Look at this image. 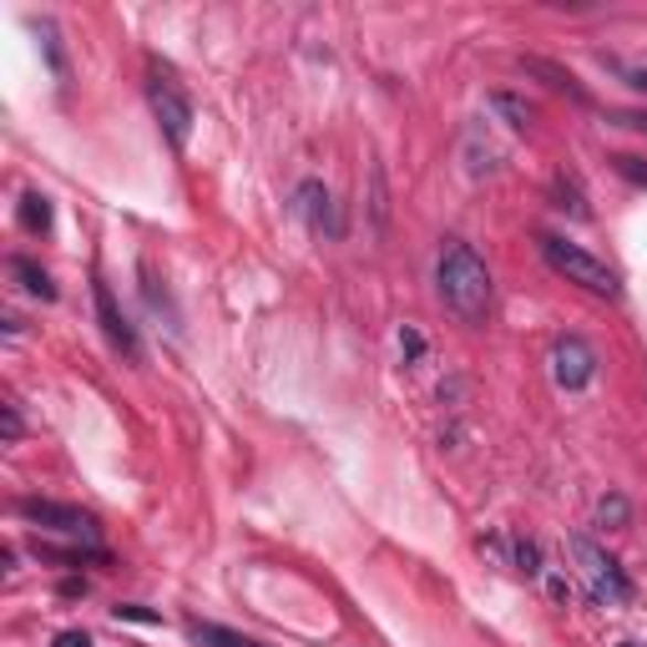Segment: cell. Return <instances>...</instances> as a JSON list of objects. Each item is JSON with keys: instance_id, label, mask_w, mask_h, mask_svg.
Here are the masks:
<instances>
[{"instance_id": "cell-1", "label": "cell", "mask_w": 647, "mask_h": 647, "mask_svg": "<svg viewBox=\"0 0 647 647\" xmlns=\"http://www.w3.org/2000/svg\"><path fill=\"white\" fill-rule=\"evenodd\" d=\"M435 284H441V304L466 329H486V319H491V268L470 243H445L441 264H435Z\"/></svg>"}, {"instance_id": "cell-2", "label": "cell", "mask_w": 647, "mask_h": 647, "mask_svg": "<svg viewBox=\"0 0 647 647\" xmlns=\"http://www.w3.org/2000/svg\"><path fill=\"white\" fill-rule=\"evenodd\" d=\"M537 248H541V258H547V268H552V274H562L566 284L587 288V294H597V299H617V294H623L617 268L602 264L597 253H587L582 243H566V238H556V233H541Z\"/></svg>"}, {"instance_id": "cell-3", "label": "cell", "mask_w": 647, "mask_h": 647, "mask_svg": "<svg viewBox=\"0 0 647 647\" xmlns=\"http://www.w3.org/2000/svg\"><path fill=\"white\" fill-rule=\"evenodd\" d=\"M572 556H576V566H582V582H587L592 602H602V607H623V602H633L627 572L617 566V556H607L592 537H572Z\"/></svg>"}, {"instance_id": "cell-4", "label": "cell", "mask_w": 647, "mask_h": 647, "mask_svg": "<svg viewBox=\"0 0 647 647\" xmlns=\"http://www.w3.org/2000/svg\"><path fill=\"white\" fill-rule=\"evenodd\" d=\"M147 102H152L157 127H162V132H168V142L182 152V147H188V137H192V102H188V92L178 86V76L157 72V66H152V76H147Z\"/></svg>"}, {"instance_id": "cell-5", "label": "cell", "mask_w": 647, "mask_h": 647, "mask_svg": "<svg viewBox=\"0 0 647 647\" xmlns=\"http://www.w3.org/2000/svg\"><path fill=\"white\" fill-rule=\"evenodd\" d=\"M15 516L31 521L41 531H56L66 541H96V516L82 511V506H66V501H46V496H25L15 501Z\"/></svg>"}, {"instance_id": "cell-6", "label": "cell", "mask_w": 647, "mask_h": 647, "mask_svg": "<svg viewBox=\"0 0 647 647\" xmlns=\"http://www.w3.org/2000/svg\"><path fill=\"white\" fill-rule=\"evenodd\" d=\"M552 370H556V384H562V390H587V384L597 380V349H592L587 339H576V335L556 339Z\"/></svg>"}, {"instance_id": "cell-7", "label": "cell", "mask_w": 647, "mask_h": 647, "mask_svg": "<svg viewBox=\"0 0 647 647\" xmlns=\"http://www.w3.org/2000/svg\"><path fill=\"white\" fill-rule=\"evenodd\" d=\"M92 304H96V324H102V335H107V344L117 349L121 360H142V344H137V329L127 324V314L117 309V299H112V288L96 278L92 284Z\"/></svg>"}, {"instance_id": "cell-8", "label": "cell", "mask_w": 647, "mask_h": 647, "mask_svg": "<svg viewBox=\"0 0 647 647\" xmlns=\"http://www.w3.org/2000/svg\"><path fill=\"white\" fill-rule=\"evenodd\" d=\"M294 203H299L304 223H309L314 233H324V238H339V233H344L335 198H329V188H324L319 178H304V182H299V192H294Z\"/></svg>"}, {"instance_id": "cell-9", "label": "cell", "mask_w": 647, "mask_h": 647, "mask_svg": "<svg viewBox=\"0 0 647 647\" xmlns=\"http://www.w3.org/2000/svg\"><path fill=\"white\" fill-rule=\"evenodd\" d=\"M521 72H527V76H541V82L552 86V92H566L572 102H592L587 86L576 82L566 66H556V61H547V56H521Z\"/></svg>"}, {"instance_id": "cell-10", "label": "cell", "mask_w": 647, "mask_h": 647, "mask_svg": "<svg viewBox=\"0 0 647 647\" xmlns=\"http://www.w3.org/2000/svg\"><path fill=\"white\" fill-rule=\"evenodd\" d=\"M188 637L198 647H264L258 637H243V633H233V627H223V623H198V617L188 623Z\"/></svg>"}, {"instance_id": "cell-11", "label": "cell", "mask_w": 647, "mask_h": 647, "mask_svg": "<svg viewBox=\"0 0 647 647\" xmlns=\"http://www.w3.org/2000/svg\"><path fill=\"white\" fill-rule=\"evenodd\" d=\"M11 274L21 278V288L31 294V299H46V304L56 299V284H51V274L36 264V258H25V253H21V258H11Z\"/></svg>"}, {"instance_id": "cell-12", "label": "cell", "mask_w": 647, "mask_h": 647, "mask_svg": "<svg viewBox=\"0 0 647 647\" xmlns=\"http://www.w3.org/2000/svg\"><path fill=\"white\" fill-rule=\"evenodd\" d=\"M15 218H21L25 233H46L51 229V203L41 198V192H25V198H21V213H15Z\"/></svg>"}, {"instance_id": "cell-13", "label": "cell", "mask_w": 647, "mask_h": 647, "mask_svg": "<svg viewBox=\"0 0 647 647\" xmlns=\"http://www.w3.org/2000/svg\"><path fill=\"white\" fill-rule=\"evenodd\" d=\"M496 112L511 121L516 132H527L531 117H537V112H531V102H521V96H511V92H496Z\"/></svg>"}, {"instance_id": "cell-14", "label": "cell", "mask_w": 647, "mask_h": 647, "mask_svg": "<svg viewBox=\"0 0 647 647\" xmlns=\"http://www.w3.org/2000/svg\"><path fill=\"white\" fill-rule=\"evenodd\" d=\"M556 208H572L576 218H587V203H582V192H576V182L572 178H556Z\"/></svg>"}, {"instance_id": "cell-15", "label": "cell", "mask_w": 647, "mask_h": 647, "mask_svg": "<svg viewBox=\"0 0 647 647\" xmlns=\"http://www.w3.org/2000/svg\"><path fill=\"white\" fill-rule=\"evenodd\" d=\"M516 572H527V576H541V572H547V566H541L537 541H516Z\"/></svg>"}, {"instance_id": "cell-16", "label": "cell", "mask_w": 647, "mask_h": 647, "mask_svg": "<svg viewBox=\"0 0 647 647\" xmlns=\"http://www.w3.org/2000/svg\"><path fill=\"white\" fill-rule=\"evenodd\" d=\"M112 617H117V623H142V627H157V623H162V612L137 607V602H127V607H112Z\"/></svg>"}, {"instance_id": "cell-17", "label": "cell", "mask_w": 647, "mask_h": 647, "mask_svg": "<svg viewBox=\"0 0 647 647\" xmlns=\"http://www.w3.org/2000/svg\"><path fill=\"white\" fill-rule=\"evenodd\" d=\"M612 168L623 172L627 182H647V162H643V157H627V152H617V157H612Z\"/></svg>"}, {"instance_id": "cell-18", "label": "cell", "mask_w": 647, "mask_h": 647, "mask_svg": "<svg viewBox=\"0 0 647 647\" xmlns=\"http://www.w3.org/2000/svg\"><path fill=\"white\" fill-rule=\"evenodd\" d=\"M400 354H405V364H415L420 354H425V339H420V329H400Z\"/></svg>"}, {"instance_id": "cell-19", "label": "cell", "mask_w": 647, "mask_h": 647, "mask_svg": "<svg viewBox=\"0 0 647 647\" xmlns=\"http://www.w3.org/2000/svg\"><path fill=\"white\" fill-rule=\"evenodd\" d=\"M602 521H607V527H627V501L623 496H607V501H602Z\"/></svg>"}, {"instance_id": "cell-20", "label": "cell", "mask_w": 647, "mask_h": 647, "mask_svg": "<svg viewBox=\"0 0 647 647\" xmlns=\"http://www.w3.org/2000/svg\"><path fill=\"white\" fill-rule=\"evenodd\" d=\"M370 182H374V192H370V198H374V229H384V172L380 168H370Z\"/></svg>"}, {"instance_id": "cell-21", "label": "cell", "mask_w": 647, "mask_h": 647, "mask_svg": "<svg viewBox=\"0 0 647 647\" xmlns=\"http://www.w3.org/2000/svg\"><path fill=\"white\" fill-rule=\"evenodd\" d=\"M51 647H96V643H92V633H82V627H66V633H56Z\"/></svg>"}, {"instance_id": "cell-22", "label": "cell", "mask_w": 647, "mask_h": 647, "mask_svg": "<svg viewBox=\"0 0 647 647\" xmlns=\"http://www.w3.org/2000/svg\"><path fill=\"white\" fill-rule=\"evenodd\" d=\"M6 441H21V405H15V400H6Z\"/></svg>"}, {"instance_id": "cell-23", "label": "cell", "mask_w": 647, "mask_h": 647, "mask_svg": "<svg viewBox=\"0 0 647 647\" xmlns=\"http://www.w3.org/2000/svg\"><path fill=\"white\" fill-rule=\"evenodd\" d=\"M547 587H552V597H556V602H572V582H566V576H556V572H552V576H547Z\"/></svg>"}, {"instance_id": "cell-24", "label": "cell", "mask_w": 647, "mask_h": 647, "mask_svg": "<svg viewBox=\"0 0 647 647\" xmlns=\"http://www.w3.org/2000/svg\"><path fill=\"white\" fill-rule=\"evenodd\" d=\"M617 647H637V643H617Z\"/></svg>"}]
</instances>
